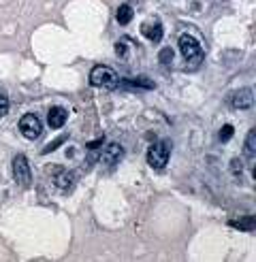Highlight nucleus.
Segmentation results:
<instances>
[{"instance_id":"10","label":"nucleus","mask_w":256,"mask_h":262,"mask_svg":"<svg viewBox=\"0 0 256 262\" xmlns=\"http://www.w3.org/2000/svg\"><path fill=\"white\" fill-rule=\"evenodd\" d=\"M75 173L73 171H58L56 173V177H54V181H56V185L60 190H64V192H68V190H73V185H75Z\"/></svg>"},{"instance_id":"5","label":"nucleus","mask_w":256,"mask_h":262,"mask_svg":"<svg viewBox=\"0 0 256 262\" xmlns=\"http://www.w3.org/2000/svg\"><path fill=\"white\" fill-rule=\"evenodd\" d=\"M20 130L26 139L34 141V139H39L41 132H43V124H41V120L34 113H26L24 118L20 120Z\"/></svg>"},{"instance_id":"16","label":"nucleus","mask_w":256,"mask_h":262,"mask_svg":"<svg viewBox=\"0 0 256 262\" xmlns=\"http://www.w3.org/2000/svg\"><path fill=\"white\" fill-rule=\"evenodd\" d=\"M158 60H160L162 64H171V62H173V49H171V47H165V49H162L160 54H158Z\"/></svg>"},{"instance_id":"3","label":"nucleus","mask_w":256,"mask_h":262,"mask_svg":"<svg viewBox=\"0 0 256 262\" xmlns=\"http://www.w3.org/2000/svg\"><path fill=\"white\" fill-rule=\"evenodd\" d=\"M118 75H115L113 68L109 66H94L90 73V83L94 87H115L118 85Z\"/></svg>"},{"instance_id":"1","label":"nucleus","mask_w":256,"mask_h":262,"mask_svg":"<svg viewBox=\"0 0 256 262\" xmlns=\"http://www.w3.org/2000/svg\"><path fill=\"white\" fill-rule=\"evenodd\" d=\"M179 51H182L184 60L188 62L186 64V71H196L203 62V47L199 45L192 34H182L179 37Z\"/></svg>"},{"instance_id":"15","label":"nucleus","mask_w":256,"mask_h":262,"mask_svg":"<svg viewBox=\"0 0 256 262\" xmlns=\"http://www.w3.org/2000/svg\"><path fill=\"white\" fill-rule=\"evenodd\" d=\"M233 132H235V130H233V126L231 124H226V126H222V130H220V141H222V143H226V141H231V139H233Z\"/></svg>"},{"instance_id":"13","label":"nucleus","mask_w":256,"mask_h":262,"mask_svg":"<svg viewBox=\"0 0 256 262\" xmlns=\"http://www.w3.org/2000/svg\"><path fill=\"white\" fill-rule=\"evenodd\" d=\"M246 156L248 158H254L256 156V130H250L246 137Z\"/></svg>"},{"instance_id":"4","label":"nucleus","mask_w":256,"mask_h":262,"mask_svg":"<svg viewBox=\"0 0 256 262\" xmlns=\"http://www.w3.org/2000/svg\"><path fill=\"white\" fill-rule=\"evenodd\" d=\"M13 177L15 181L21 185V188H28L32 181V171H30V164H28L26 156L17 154L13 158Z\"/></svg>"},{"instance_id":"6","label":"nucleus","mask_w":256,"mask_h":262,"mask_svg":"<svg viewBox=\"0 0 256 262\" xmlns=\"http://www.w3.org/2000/svg\"><path fill=\"white\" fill-rule=\"evenodd\" d=\"M122 156H124L122 145L120 143H109L107 147L103 149V154H101V162L103 164H107V166H113V164H118L120 162Z\"/></svg>"},{"instance_id":"12","label":"nucleus","mask_w":256,"mask_h":262,"mask_svg":"<svg viewBox=\"0 0 256 262\" xmlns=\"http://www.w3.org/2000/svg\"><path fill=\"white\" fill-rule=\"evenodd\" d=\"M132 15H135V11H132L130 4H120V7H118V13H115V20H118V24L126 26V24H130Z\"/></svg>"},{"instance_id":"7","label":"nucleus","mask_w":256,"mask_h":262,"mask_svg":"<svg viewBox=\"0 0 256 262\" xmlns=\"http://www.w3.org/2000/svg\"><path fill=\"white\" fill-rule=\"evenodd\" d=\"M141 34L148 40H152V43H160V40H162V24L158 20L145 21V24L141 26Z\"/></svg>"},{"instance_id":"14","label":"nucleus","mask_w":256,"mask_h":262,"mask_svg":"<svg viewBox=\"0 0 256 262\" xmlns=\"http://www.w3.org/2000/svg\"><path fill=\"white\" fill-rule=\"evenodd\" d=\"M64 141H66V135L58 137V139H56V141H51V143H47V145H45V147H43V151H41V154H49V151H54V149H58V147H60V145H62Z\"/></svg>"},{"instance_id":"20","label":"nucleus","mask_w":256,"mask_h":262,"mask_svg":"<svg viewBox=\"0 0 256 262\" xmlns=\"http://www.w3.org/2000/svg\"><path fill=\"white\" fill-rule=\"evenodd\" d=\"M231 164H233V173H237V171L241 173V160H237V158H235V160L231 162Z\"/></svg>"},{"instance_id":"8","label":"nucleus","mask_w":256,"mask_h":262,"mask_svg":"<svg viewBox=\"0 0 256 262\" xmlns=\"http://www.w3.org/2000/svg\"><path fill=\"white\" fill-rule=\"evenodd\" d=\"M252 104H254V92L250 87H243V90L233 94V107L235 109H250Z\"/></svg>"},{"instance_id":"9","label":"nucleus","mask_w":256,"mask_h":262,"mask_svg":"<svg viewBox=\"0 0 256 262\" xmlns=\"http://www.w3.org/2000/svg\"><path fill=\"white\" fill-rule=\"evenodd\" d=\"M68 120V111L64 107H51L49 113H47V124L54 128V130H58V128H62L64 124H66Z\"/></svg>"},{"instance_id":"2","label":"nucleus","mask_w":256,"mask_h":262,"mask_svg":"<svg viewBox=\"0 0 256 262\" xmlns=\"http://www.w3.org/2000/svg\"><path fill=\"white\" fill-rule=\"evenodd\" d=\"M169 156H171V145L167 141H158L154 145H149L148 149V164L156 168V171H162L169 162Z\"/></svg>"},{"instance_id":"11","label":"nucleus","mask_w":256,"mask_h":262,"mask_svg":"<svg viewBox=\"0 0 256 262\" xmlns=\"http://www.w3.org/2000/svg\"><path fill=\"white\" fill-rule=\"evenodd\" d=\"M233 228H239V230H246V232H252L256 228V218L254 215H246V218L241 220H231L229 222Z\"/></svg>"},{"instance_id":"19","label":"nucleus","mask_w":256,"mask_h":262,"mask_svg":"<svg viewBox=\"0 0 256 262\" xmlns=\"http://www.w3.org/2000/svg\"><path fill=\"white\" fill-rule=\"evenodd\" d=\"M101 145H103V139H98V141H92V143H88V145H85V147H88V149H98V147H101Z\"/></svg>"},{"instance_id":"18","label":"nucleus","mask_w":256,"mask_h":262,"mask_svg":"<svg viewBox=\"0 0 256 262\" xmlns=\"http://www.w3.org/2000/svg\"><path fill=\"white\" fill-rule=\"evenodd\" d=\"M126 43H128L126 39H122V40H118V43H115V54L122 56V58L126 56Z\"/></svg>"},{"instance_id":"17","label":"nucleus","mask_w":256,"mask_h":262,"mask_svg":"<svg viewBox=\"0 0 256 262\" xmlns=\"http://www.w3.org/2000/svg\"><path fill=\"white\" fill-rule=\"evenodd\" d=\"M7 113H9V98L0 94V118H4Z\"/></svg>"}]
</instances>
